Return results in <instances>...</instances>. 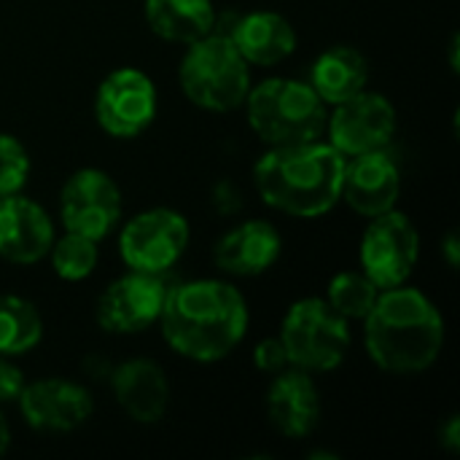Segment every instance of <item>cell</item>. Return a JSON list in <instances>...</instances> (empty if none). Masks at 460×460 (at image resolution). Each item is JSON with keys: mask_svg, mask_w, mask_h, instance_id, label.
<instances>
[{"mask_svg": "<svg viewBox=\"0 0 460 460\" xmlns=\"http://www.w3.org/2000/svg\"><path fill=\"white\" fill-rule=\"evenodd\" d=\"M8 445H11V431H8V423H5V418L0 412V456L8 450Z\"/></svg>", "mask_w": 460, "mask_h": 460, "instance_id": "30", "label": "cell"}, {"mask_svg": "<svg viewBox=\"0 0 460 460\" xmlns=\"http://www.w3.org/2000/svg\"><path fill=\"white\" fill-rule=\"evenodd\" d=\"M418 253H420L418 229L399 210L375 216L361 240L364 275L380 291L404 286L418 264Z\"/></svg>", "mask_w": 460, "mask_h": 460, "instance_id": "7", "label": "cell"}, {"mask_svg": "<svg viewBox=\"0 0 460 460\" xmlns=\"http://www.w3.org/2000/svg\"><path fill=\"white\" fill-rule=\"evenodd\" d=\"M280 342L291 367L305 372H332L348 356L350 329L326 299H302L286 313Z\"/></svg>", "mask_w": 460, "mask_h": 460, "instance_id": "6", "label": "cell"}, {"mask_svg": "<svg viewBox=\"0 0 460 460\" xmlns=\"http://www.w3.org/2000/svg\"><path fill=\"white\" fill-rule=\"evenodd\" d=\"M24 375L19 367H13L8 361V356H0V404L5 402H16L24 391Z\"/></svg>", "mask_w": 460, "mask_h": 460, "instance_id": "27", "label": "cell"}, {"mask_svg": "<svg viewBox=\"0 0 460 460\" xmlns=\"http://www.w3.org/2000/svg\"><path fill=\"white\" fill-rule=\"evenodd\" d=\"M345 159L332 143L310 140L272 146L253 170L259 197L288 216L315 218L329 213L342 191Z\"/></svg>", "mask_w": 460, "mask_h": 460, "instance_id": "3", "label": "cell"}, {"mask_svg": "<svg viewBox=\"0 0 460 460\" xmlns=\"http://www.w3.org/2000/svg\"><path fill=\"white\" fill-rule=\"evenodd\" d=\"M380 296V288L364 275V272H340L332 278L326 302L350 323V321H364L369 310L375 307Z\"/></svg>", "mask_w": 460, "mask_h": 460, "instance_id": "23", "label": "cell"}, {"mask_svg": "<svg viewBox=\"0 0 460 460\" xmlns=\"http://www.w3.org/2000/svg\"><path fill=\"white\" fill-rule=\"evenodd\" d=\"M189 245V224L170 208H154L135 216L119 237V251L132 272L162 275Z\"/></svg>", "mask_w": 460, "mask_h": 460, "instance_id": "8", "label": "cell"}, {"mask_svg": "<svg viewBox=\"0 0 460 460\" xmlns=\"http://www.w3.org/2000/svg\"><path fill=\"white\" fill-rule=\"evenodd\" d=\"M329 143L342 156H358L367 151L385 148L396 132V108L377 92H358L345 102L334 105L326 121Z\"/></svg>", "mask_w": 460, "mask_h": 460, "instance_id": "10", "label": "cell"}, {"mask_svg": "<svg viewBox=\"0 0 460 460\" xmlns=\"http://www.w3.org/2000/svg\"><path fill=\"white\" fill-rule=\"evenodd\" d=\"M229 40L248 65H278L296 49V32L291 22L275 11L240 13Z\"/></svg>", "mask_w": 460, "mask_h": 460, "instance_id": "19", "label": "cell"}, {"mask_svg": "<svg viewBox=\"0 0 460 460\" xmlns=\"http://www.w3.org/2000/svg\"><path fill=\"white\" fill-rule=\"evenodd\" d=\"M460 245H458V234H447L445 237V256H447V264L450 267H458L460 261Z\"/></svg>", "mask_w": 460, "mask_h": 460, "instance_id": "29", "label": "cell"}, {"mask_svg": "<svg viewBox=\"0 0 460 460\" xmlns=\"http://www.w3.org/2000/svg\"><path fill=\"white\" fill-rule=\"evenodd\" d=\"M253 361H256V369H261V372H267V375L283 372V369L288 367V353H286L280 337H278V340H264V342H259L256 350H253Z\"/></svg>", "mask_w": 460, "mask_h": 460, "instance_id": "26", "label": "cell"}, {"mask_svg": "<svg viewBox=\"0 0 460 460\" xmlns=\"http://www.w3.org/2000/svg\"><path fill=\"white\" fill-rule=\"evenodd\" d=\"M167 286L159 275L129 272L113 280L97 299V323L111 334H137L162 315Z\"/></svg>", "mask_w": 460, "mask_h": 460, "instance_id": "12", "label": "cell"}, {"mask_svg": "<svg viewBox=\"0 0 460 460\" xmlns=\"http://www.w3.org/2000/svg\"><path fill=\"white\" fill-rule=\"evenodd\" d=\"M54 245L49 213L19 194L0 197V256L11 264H35Z\"/></svg>", "mask_w": 460, "mask_h": 460, "instance_id": "15", "label": "cell"}, {"mask_svg": "<svg viewBox=\"0 0 460 460\" xmlns=\"http://www.w3.org/2000/svg\"><path fill=\"white\" fill-rule=\"evenodd\" d=\"M148 27L170 43H194L213 30L210 0H146Z\"/></svg>", "mask_w": 460, "mask_h": 460, "instance_id": "21", "label": "cell"}, {"mask_svg": "<svg viewBox=\"0 0 460 460\" xmlns=\"http://www.w3.org/2000/svg\"><path fill=\"white\" fill-rule=\"evenodd\" d=\"M111 385H113V396L119 407L135 423H156L164 418V410L170 402V385L159 364L148 358L124 361L113 372Z\"/></svg>", "mask_w": 460, "mask_h": 460, "instance_id": "18", "label": "cell"}, {"mask_svg": "<svg viewBox=\"0 0 460 460\" xmlns=\"http://www.w3.org/2000/svg\"><path fill=\"white\" fill-rule=\"evenodd\" d=\"M159 323L175 353L210 364L226 358L245 337L248 305L232 283L189 280L167 288Z\"/></svg>", "mask_w": 460, "mask_h": 460, "instance_id": "1", "label": "cell"}, {"mask_svg": "<svg viewBox=\"0 0 460 460\" xmlns=\"http://www.w3.org/2000/svg\"><path fill=\"white\" fill-rule=\"evenodd\" d=\"M59 216L67 232L94 243L111 234L121 216V191L102 170H78L67 178L59 194Z\"/></svg>", "mask_w": 460, "mask_h": 460, "instance_id": "9", "label": "cell"}, {"mask_svg": "<svg viewBox=\"0 0 460 460\" xmlns=\"http://www.w3.org/2000/svg\"><path fill=\"white\" fill-rule=\"evenodd\" d=\"M94 113L100 127L113 137L140 135L156 116L154 81L137 67L113 70L97 89Z\"/></svg>", "mask_w": 460, "mask_h": 460, "instance_id": "11", "label": "cell"}, {"mask_svg": "<svg viewBox=\"0 0 460 460\" xmlns=\"http://www.w3.org/2000/svg\"><path fill=\"white\" fill-rule=\"evenodd\" d=\"M369 78V65L364 54L353 46H332L326 49L310 70V86L326 105H337L364 92Z\"/></svg>", "mask_w": 460, "mask_h": 460, "instance_id": "20", "label": "cell"}, {"mask_svg": "<svg viewBox=\"0 0 460 460\" xmlns=\"http://www.w3.org/2000/svg\"><path fill=\"white\" fill-rule=\"evenodd\" d=\"M27 426L38 431H73L92 415V396L70 380H38L16 399Z\"/></svg>", "mask_w": 460, "mask_h": 460, "instance_id": "14", "label": "cell"}, {"mask_svg": "<svg viewBox=\"0 0 460 460\" xmlns=\"http://www.w3.org/2000/svg\"><path fill=\"white\" fill-rule=\"evenodd\" d=\"M30 172L27 148L13 135H0V197L16 194Z\"/></svg>", "mask_w": 460, "mask_h": 460, "instance_id": "25", "label": "cell"}, {"mask_svg": "<svg viewBox=\"0 0 460 460\" xmlns=\"http://www.w3.org/2000/svg\"><path fill=\"white\" fill-rule=\"evenodd\" d=\"M51 267L62 280H84L97 267V243L67 232L62 240L51 245Z\"/></svg>", "mask_w": 460, "mask_h": 460, "instance_id": "24", "label": "cell"}, {"mask_svg": "<svg viewBox=\"0 0 460 460\" xmlns=\"http://www.w3.org/2000/svg\"><path fill=\"white\" fill-rule=\"evenodd\" d=\"M270 423L288 439H302L315 431L321 418L318 388L305 369H283L267 391Z\"/></svg>", "mask_w": 460, "mask_h": 460, "instance_id": "16", "label": "cell"}, {"mask_svg": "<svg viewBox=\"0 0 460 460\" xmlns=\"http://www.w3.org/2000/svg\"><path fill=\"white\" fill-rule=\"evenodd\" d=\"M280 234L267 221H245L229 229L213 248V261L226 275L256 278L280 259Z\"/></svg>", "mask_w": 460, "mask_h": 460, "instance_id": "17", "label": "cell"}, {"mask_svg": "<svg viewBox=\"0 0 460 460\" xmlns=\"http://www.w3.org/2000/svg\"><path fill=\"white\" fill-rule=\"evenodd\" d=\"M439 437H442V445H445L447 450L458 453V450H460V423H458V418H450V420L445 423V429L439 431Z\"/></svg>", "mask_w": 460, "mask_h": 460, "instance_id": "28", "label": "cell"}, {"mask_svg": "<svg viewBox=\"0 0 460 460\" xmlns=\"http://www.w3.org/2000/svg\"><path fill=\"white\" fill-rule=\"evenodd\" d=\"M178 78L186 97L205 111H234L251 89L248 62L229 38L216 32L189 43Z\"/></svg>", "mask_w": 460, "mask_h": 460, "instance_id": "5", "label": "cell"}, {"mask_svg": "<svg viewBox=\"0 0 460 460\" xmlns=\"http://www.w3.org/2000/svg\"><path fill=\"white\" fill-rule=\"evenodd\" d=\"M251 129L272 146H294L318 140L326 132L329 105L307 81L270 78L245 97Z\"/></svg>", "mask_w": 460, "mask_h": 460, "instance_id": "4", "label": "cell"}, {"mask_svg": "<svg viewBox=\"0 0 460 460\" xmlns=\"http://www.w3.org/2000/svg\"><path fill=\"white\" fill-rule=\"evenodd\" d=\"M399 194H402V172L385 148L350 156V162L345 159L340 197L356 213L369 218L388 213L396 208Z\"/></svg>", "mask_w": 460, "mask_h": 460, "instance_id": "13", "label": "cell"}, {"mask_svg": "<svg viewBox=\"0 0 460 460\" xmlns=\"http://www.w3.org/2000/svg\"><path fill=\"white\" fill-rule=\"evenodd\" d=\"M369 358L391 375L429 369L445 345V321L418 288H385L364 318Z\"/></svg>", "mask_w": 460, "mask_h": 460, "instance_id": "2", "label": "cell"}, {"mask_svg": "<svg viewBox=\"0 0 460 460\" xmlns=\"http://www.w3.org/2000/svg\"><path fill=\"white\" fill-rule=\"evenodd\" d=\"M43 321L38 310L11 294H0V356H19L27 353L40 342Z\"/></svg>", "mask_w": 460, "mask_h": 460, "instance_id": "22", "label": "cell"}]
</instances>
